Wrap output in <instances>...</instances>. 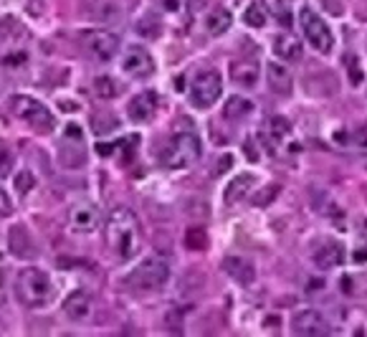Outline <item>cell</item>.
Returning a JSON list of instances; mask_svg holds the SVG:
<instances>
[{"label": "cell", "mask_w": 367, "mask_h": 337, "mask_svg": "<svg viewBox=\"0 0 367 337\" xmlns=\"http://www.w3.org/2000/svg\"><path fill=\"white\" fill-rule=\"evenodd\" d=\"M231 23H233V15H231V11L223 6L213 8L208 13V18H205V28H208L213 36H221V33H226L228 28H231Z\"/></svg>", "instance_id": "cell-20"}, {"label": "cell", "mask_w": 367, "mask_h": 337, "mask_svg": "<svg viewBox=\"0 0 367 337\" xmlns=\"http://www.w3.org/2000/svg\"><path fill=\"white\" fill-rule=\"evenodd\" d=\"M114 147H117V145H109V142H107V145H104V142H99V145H96V153H99L101 158H104V155H109V153H112Z\"/></svg>", "instance_id": "cell-34"}, {"label": "cell", "mask_w": 367, "mask_h": 337, "mask_svg": "<svg viewBox=\"0 0 367 337\" xmlns=\"http://www.w3.org/2000/svg\"><path fill=\"white\" fill-rule=\"evenodd\" d=\"M223 272L228 274V276H233L238 284H253V279H256V269H253V264L248 259H243V256H226L223 259Z\"/></svg>", "instance_id": "cell-13"}, {"label": "cell", "mask_w": 367, "mask_h": 337, "mask_svg": "<svg viewBox=\"0 0 367 337\" xmlns=\"http://www.w3.org/2000/svg\"><path fill=\"white\" fill-rule=\"evenodd\" d=\"M122 71L132 74V77H150L155 71V58L142 46H129L124 58H122Z\"/></svg>", "instance_id": "cell-11"}, {"label": "cell", "mask_w": 367, "mask_h": 337, "mask_svg": "<svg viewBox=\"0 0 367 337\" xmlns=\"http://www.w3.org/2000/svg\"><path fill=\"white\" fill-rule=\"evenodd\" d=\"M15 294L23 302L25 307H46L51 302V294H53V284H51V276L44 269L28 267L20 269L18 279H15Z\"/></svg>", "instance_id": "cell-2"}, {"label": "cell", "mask_w": 367, "mask_h": 337, "mask_svg": "<svg viewBox=\"0 0 367 337\" xmlns=\"http://www.w3.org/2000/svg\"><path fill=\"white\" fill-rule=\"evenodd\" d=\"M82 44L94 53L99 61H112L120 53V39L107 28H89L82 33Z\"/></svg>", "instance_id": "cell-7"}, {"label": "cell", "mask_w": 367, "mask_h": 337, "mask_svg": "<svg viewBox=\"0 0 367 337\" xmlns=\"http://www.w3.org/2000/svg\"><path fill=\"white\" fill-rule=\"evenodd\" d=\"M94 91H96V96H101V99H114V96L120 94V87H117L109 77H99L94 82Z\"/></svg>", "instance_id": "cell-23"}, {"label": "cell", "mask_w": 367, "mask_h": 337, "mask_svg": "<svg viewBox=\"0 0 367 337\" xmlns=\"http://www.w3.org/2000/svg\"><path fill=\"white\" fill-rule=\"evenodd\" d=\"M253 185H256V175H251V172H243V175H236V178L226 185V193H223V201H226V205L238 203L240 198L246 196V193L251 191Z\"/></svg>", "instance_id": "cell-15"}, {"label": "cell", "mask_w": 367, "mask_h": 337, "mask_svg": "<svg viewBox=\"0 0 367 337\" xmlns=\"http://www.w3.org/2000/svg\"><path fill=\"white\" fill-rule=\"evenodd\" d=\"M273 53H276L281 61H299L302 58V44H299L291 33H281L273 41Z\"/></svg>", "instance_id": "cell-17"}, {"label": "cell", "mask_w": 367, "mask_h": 337, "mask_svg": "<svg viewBox=\"0 0 367 337\" xmlns=\"http://www.w3.org/2000/svg\"><path fill=\"white\" fill-rule=\"evenodd\" d=\"M157 109V94L155 91H142V94L132 96V102L127 104V115L134 122H147Z\"/></svg>", "instance_id": "cell-12"}, {"label": "cell", "mask_w": 367, "mask_h": 337, "mask_svg": "<svg viewBox=\"0 0 367 337\" xmlns=\"http://www.w3.org/2000/svg\"><path fill=\"white\" fill-rule=\"evenodd\" d=\"M200 153H202V145L200 140H198V134L180 132L165 145V150L160 153V163H162L167 170H183V167H190L193 163H198Z\"/></svg>", "instance_id": "cell-4"}, {"label": "cell", "mask_w": 367, "mask_h": 337, "mask_svg": "<svg viewBox=\"0 0 367 337\" xmlns=\"http://www.w3.org/2000/svg\"><path fill=\"white\" fill-rule=\"evenodd\" d=\"M170 281V264L162 256H147L145 261H139L137 267L129 272L127 284L134 292H160L165 284Z\"/></svg>", "instance_id": "cell-3"}, {"label": "cell", "mask_w": 367, "mask_h": 337, "mask_svg": "<svg viewBox=\"0 0 367 337\" xmlns=\"http://www.w3.org/2000/svg\"><path fill=\"white\" fill-rule=\"evenodd\" d=\"M91 127H94L96 134H107V132H112V129L120 127V120L112 115H104V122H101V117L96 115L94 120H91Z\"/></svg>", "instance_id": "cell-25"}, {"label": "cell", "mask_w": 367, "mask_h": 337, "mask_svg": "<svg viewBox=\"0 0 367 337\" xmlns=\"http://www.w3.org/2000/svg\"><path fill=\"white\" fill-rule=\"evenodd\" d=\"M291 330L297 332V335L314 337V335H329L332 327H329V322L316 310H302L291 317Z\"/></svg>", "instance_id": "cell-9"}, {"label": "cell", "mask_w": 367, "mask_h": 337, "mask_svg": "<svg viewBox=\"0 0 367 337\" xmlns=\"http://www.w3.org/2000/svg\"><path fill=\"white\" fill-rule=\"evenodd\" d=\"M302 28H304V33H307V41L314 46L316 51H322V53L332 51L335 36H332L327 23H324L314 11H309V8H304L302 11Z\"/></svg>", "instance_id": "cell-8"}, {"label": "cell", "mask_w": 367, "mask_h": 337, "mask_svg": "<svg viewBox=\"0 0 367 337\" xmlns=\"http://www.w3.org/2000/svg\"><path fill=\"white\" fill-rule=\"evenodd\" d=\"M66 137H69V140H82V129L76 127V125H69V127H66Z\"/></svg>", "instance_id": "cell-33"}, {"label": "cell", "mask_w": 367, "mask_h": 337, "mask_svg": "<svg viewBox=\"0 0 367 337\" xmlns=\"http://www.w3.org/2000/svg\"><path fill=\"white\" fill-rule=\"evenodd\" d=\"M11 210H13V203H11V198H8V193L0 188V218L3 216H11Z\"/></svg>", "instance_id": "cell-30"}, {"label": "cell", "mask_w": 367, "mask_h": 337, "mask_svg": "<svg viewBox=\"0 0 367 337\" xmlns=\"http://www.w3.org/2000/svg\"><path fill=\"white\" fill-rule=\"evenodd\" d=\"M266 79H269V84H271V89L276 91V94H284V96L291 94V77H289V71H286V66L266 64Z\"/></svg>", "instance_id": "cell-19"}, {"label": "cell", "mask_w": 367, "mask_h": 337, "mask_svg": "<svg viewBox=\"0 0 367 337\" xmlns=\"http://www.w3.org/2000/svg\"><path fill=\"white\" fill-rule=\"evenodd\" d=\"M266 18H269V13H266V8L261 6L259 0H256V3H251V6L246 8V13H243V20H246V26H251V28L266 26Z\"/></svg>", "instance_id": "cell-22"}, {"label": "cell", "mask_w": 367, "mask_h": 337, "mask_svg": "<svg viewBox=\"0 0 367 337\" xmlns=\"http://www.w3.org/2000/svg\"><path fill=\"white\" fill-rule=\"evenodd\" d=\"M233 165V158L231 155H223L221 160H218V167H215V175H223V170H228V167Z\"/></svg>", "instance_id": "cell-32"}, {"label": "cell", "mask_w": 367, "mask_h": 337, "mask_svg": "<svg viewBox=\"0 0 367 337\" xmlns=\"http://www.w3.org/2000/svg\"><path fill=\"white\" fill-rule=\"evenodd\" d=\"M33 185H36V178H33V175H31L28 170L20 172L18 178H15V191H18L20 196H28V193L33 191Z\"/></svg>", "instance_id": "cell-27"}, {"label": "cell", "mask_w": 367, "mask_h": 337, "mask_svg": "<svg viewBox=\"0 0 367 337\" xmlns=\"http://www.w3.org/2000/svg\"><path fill=\"white\" fill-rule=\"evenodd\" d=\"M63 314L71 322H82L91 314V297L86 292H71L69 297L63 299Z\"/></svg>", "instance_id": "cell-14"}, {"label": "cell", "mask_w": 367, "mask_h": 337, "mask_svg": "<svg viewBox=\"0 0 367 337\" xmlns=\"http://www.w3.org/2000/svg\"><path fill=\"white\" fill-rule=\"evenodd\" d=\"M231 79L238 87H253L259 82V64L256 61H233L231 64Z\"/></svg>", "instance_id": "cell-18"}, {"label": "cell", "mask_w": 367, "mask_h": 337, "mask_svg": "<svg viewBox=\"0 0 367 337\" xmlns=\"http://www.w3.org/2000/svg\"><path fill=\"white\" fill-rule=\"evenodd\" d=\"M289 132H291V125H289V122H286L284 117H273V120H271V132H269V134L273 137V140H284V137H286Z\"/></svg>", "instance_id": "cell-26"}, {"label": "cell", "mask_w": 367, "mask_h": 337, "mask_svg": "<svg viewBox=\"0 0 367 337\" xmlns=\"http://www.w3.org/2000/svg\"><path fill=\"white\" fill-rule=\"evenodd\" d=\"M11 112L18 120H23L25 125H31L36 132H51L53 129V115L49 112V107L46 104H41L38 99H33V96H13L11 99Z\"/></svg>", "instance_id": "cell-5"}, {"label": "cell", "mask_w": 367, "mask_h": 337, "mask_svg": "<svg viewBox=\"0 0 367 337\" xmlns=\"http://www.w3.org/2000/svg\"><path fill=\"white\" fill-rule=\"evenodd\" d=\"M11 167H13V155H11V150H8V147L0 142V178H3V175H8V172H11Z\"/></svg>", "instance_id": "cell-28"}, {"label": "cell", "mask_w": 367, "mask_h": 337, "mask_svg": "<svg viewBox=\"0 0 367 337\" xmlns=\"http://www.w3.org/2000/svg\"><path fill=\"white\" fill-rule=\"evenodd\" d=\"M99 223H101L99 208L91 203H76L69 210V229L74 234H94L99 229Z\"/></svg>", "instance_id": "cell-10"}, {"label": "cell", "mask_w": 367, "mask_h": 337, "mask_svg": "<svg viewBox=\"0 0 367 337\" xmlns=\"http://www.w3.org/2000/svg\"><path fill=\"white\" fill-rule=\"evenodd\" d=\"M107 243L120 259H129L139 248V221L129 208H114L107 218Z\"/></svg>", "instance_id": "cell-1"}, {"label": "cell", "mask_w": 367, "mask_h": 337, "mask_svg": "<svg viewBox=\"0 0 367 337\" xmlns=\"http://www.w3.org/2000/svg\"><path fill=\"white\" fill-rule=\"evenodd\" d=\"M345 64H349V79H352V84H362V71H360V66H357V58L347 56L345 58Z\"/></svg>", "instance_id": "cell-29"}, {"label": "cell", "mask_w": 367, "mask_h": 337, "mask_svg": "<svg viewBox=\"0 0 367 337\" xmlns=\"http://www.w3.org/2000/svg\"><path fill=\"white\" fill-rule=\"evenodd\" d=\"M243 153L248 155V160H251V163H259V150L253 147V142H251V140L243 142Z\"/></svg>", "instance_id": "cell-31"}, {"label": "cell", "mask_w": 367, "mask_h": 337, "mask_svg": "<svg viewBox=\"0 0 367 337\" xmlns=\"http://www.w3.org/2000/svg\"><path fill=\"white\" fill-rule=\"evenodd\" d=\"M253 112V102H248L246 96H231L226 102V109H223V115L228 117V120H243V117H248Z\"/></svg>", "instance_id": "cell-21"}, {"label": "cell", "mask_w": 367, "mask_h": 337, "mask_svg": "<svg viewBox=\"0 0 367 337\" xmlns=\"http://www.w3.org/2000/svg\"><path fill=\"white\" fill-rule=\"evenodd\" d=\"M342 261H345V248L340 246V243H335V241H329V243H324V246H319L314 251V264L319 269H335V267H340Z\"/></svg>", "instance_id": "cell-16"}, {"label": "cell", "mask_w": 367, "mask_h": 337, "mask_svg": "<svg viewBox=\"0 0 367 337\" xmlns=\"http://www.w3.org/2000/svg\"><path fill=\"white\" fill-rule=\"evenodd\" d=\"M223 94V79L218 71H200L193 84H190V102L198 109H208L213 107Z\"/></svg>", "instance_id": "cell-6"}, {"label": "cell", "mask_w": 367, "mask_h": 337, "mask_svg": "<svg viewBox=\"0 0 367 337\" xmlns=\"http://www.w3.org/2000/svg\"><path fill=\"white\" fill-rule=\"evenodd\" d=\"M185 246L193 248V251H202V248L208 246V236L202 229H190L185 234Z\"/></svg>", "instance_id": "cell-24"}]
</instances>
